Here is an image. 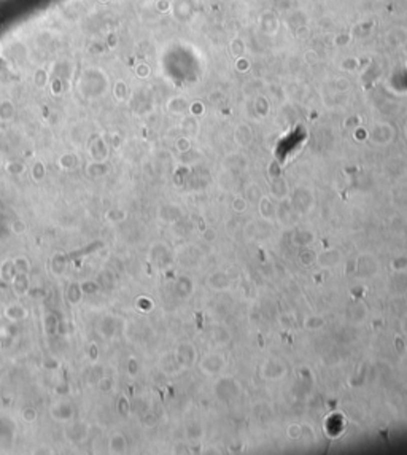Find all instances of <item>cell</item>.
Masks as SVG:
<instances>
[{
  "mask_svg": "<svg viewBox=\"0 0 407 455\" xmlns=\"http://www.w3.org/2000/svg\"><path fill=\"white\" fill-rule=\"evenodd\" d=\"M89 152H91V156H92L94 161L103 162L107 160V154H108V144L102 137H97L96 140H92V144L89 146Z\"/></svg>",
  "mask_w": 407,
  "mask_h": 455,
  "instance_id": "cell-1",
  "label": "cell"
},
{
  "mask_svg": "<svg viewBox=\"0 0 407 455\" xmlns=\"http://www.w3.org/2000/svg\"><path fill=\"white\" fill-rule=\"evenodd\" d=\"M49 414L53 416L54 418H57L59 414H62V416H60V420H70L73 417V408H72L70 402L59 401V402H56V404L49 409Z\"/></svg>",
  "mask_w": 407,
  "mask_h": 455,
  "instance_id": "cell-2",
  "label": "cell"
},
{
  "mask_svg": "<svg viewBox=\"0 0 407 455\" xmlns=\"http://www.w3.org/2000/svg\"><path fill=\"white\" fill-rule=\"evenodd\" d=\"M108 172V168L103 162L100 161H92L91 164H88V168H86V174H88V177H100V175L107 174Z\"/></svg>",
  "mask_w": 407,
  "mask_h": 455,
  "instance_id": "cell-3",
  "label": "cell"
},
{
  "mask_svg": "<svg viewBox=\"0 0 407 455\" xmlns=\"http://www.w3.org/2000/svg\"><path fill=\"white\" fill-rule=\"evenodd\" d=\"M27 285H29V280L25 277V274H21V272H16V276L13 277V288L14 292L18 294H24L27 292Z\"/></svg>",
  "mask_w": 407,
  "mask_h": 455,
  "instance_id": "cell-4",
  "label": "cell"
},
{
  "mask_svg": "<svg viewBox=\"0 0 407 455\" xmlns=\"http://www.w3.org/2000/svg\"><path fill=\"white\" fill-rule=\"evenodd\" d=\"M14 116V107L11 102L3 100L0 104V120L2 121H10Z\"/></svg>",
  "mask_w": 407,
  "mask_h": 455,
  "instance_id": "cell-5",
  "label": "cell"
},
{
  "mask_svg": "<svg viewBox=\"0 0 407 455\" xmlns=\"http://www.w3.org/2000/svg\"><path fill=\"white\" fill-rule=\"evenodd\" d=\"M76 164H78V158L72 153H67L64 156H60V160H59V166L65 170H72Z\"/></svg>",
  "mask_w": 407,
  "mask_h": 455,
  "instance_id": "cell-6",
  "label": "cell"
},
{
  "mask_svg": "<svg viewBox=\"0 0 407 455\" xmlns=\"http://www.w3.org/2000/svg\"><path fill=\"white\" fill-rule=\"evenodd\" d=\"M49 268H51V270H53L56 276H60L65 270V260L60 256V255H56L53 260H51Z\"/></svg>",
  "mask_w": 407,
  "mask_h": 455,
  "instance_id": "cell-7",
  "label": "cell"
},
{
  "mask_svg": "<svg viewBox=\"0 0 407 455\" xmlns=\"http://www.w3.org/2000/svg\"><path fill=\"white\" fill-rule=\"evenodd\" d=\"M13 266H14V270L16 272H21V274H27V270L30 269V264L27 258L24 256H18L14 261H13Z\"/></svg>",
  "mask_w": 407,
  "mask_h": 455,
  "instance_id": "cell-8",
  "label": "cell"
},
{
  "mask_svg": "<svg viewBox=\"0 0 407 455\" xmlns=\"http://www.w3.org/2000/svg\"><path fill=\"white\" fill-rule=\"evenodd\" d=\"M45 174H46V169H45V166H43V162H35L33 164V168H32V177H33V180L35 182H41L43 178H45Z\"/></svg>",
  "mask_w": 407,
  "mask_h": 455,
  "instance_id": "cell-9",
  "label": "cell"
},
{
  "mask_svg": "<svg viewBox=\"0 0 407 455\" xmlns=\"http://www.w3.org/2000/svg\"><path fill=\"white\" fill-rule=\"evenodd\" d=\"M48 80H49V76H48V74L45 72V70H37L35 72V75H33V83H35L38 88H43L46 83H48Z\"/></svg>",
  "mask_w": 407,
  "mask_h": 455,
  "instance_id": "cell-10",
  "label": "cell"
},
{
  "mask_svg": "<svg viewBox=\"0 0 407 455\" xmlns=\"http://www.w3.org/2000/svg\"><path fill=\"white\" fill-rule=\"evenodd\" d=\"M126 91H127V88H126L124 82H118L115 84V88H113V94H115V98L118 100H124L126 99Z\"/></svg>",
  "mask_w": 407,
  "mask_h": 455,
  "instance_id": "cell-11",
  "label": "cell"
},
{
  "mask_svg": "<svg viewBox=\"0 0 407 455\" xmlns=\"http://www.w3.org/2000/svg\"><path fill=\"white\" fill-rule=\"evenodd\" d=\"M6 170L10 172V174H13V175H21V174H24V170H25V166L21 164V162H18V161L8 162V164H6Z\"/></svg>",
  "mask_w": 407,
  "mask_h": 455,
  "instance_id": "cell-12",
  "label": "cell"
},
{
  "mask_svg": "<svg viewBox=\"0 0 407 455\" xmlns=\"http://www.w3.org/2000/svg\"><path fill=\"white\" fill-rule=\"evenodd\" d=\"M11 231L14 234L21 236V234H24L25 231H27V224H25L24 222H21V220H14L13 224H11Z\"/></svg>",
  "mask_w": 407,
  "mask_h": 455,
  "instance_id": "cell-13",
  "label": "cell"
},
{
  "mask_svg": "<svg viewBox=\"0 0 407 455\" xmlns=\"http://www.w3.org/2000/svg\"><path fill=\"white\" fill-rule=\"evenodd\" d=\"M22 418L25 420V422H33V420L37 418V412H35V409H33V408H27V409H24V410H22Z\"/></svg>",
  "mask_w": 407,
  "mask_h": 455,
  "instance_id": "cell-14",
  "label": "cell"
},
{
  "mask_svg": "<svg viewBox=\"0 0 407 455\" xmlns=\"http://www.w3.org/2000/svg\"><path fill=\"white\" fill-rule=\"evenodd\" d=\"M121 210H108L105 214V218L108 222H113V223H118V222H123V216H118V214Z\"/></svg>",
  "mask_w": 407,
  "mask_h": 455,
  "instance_id": "cell-15",
  "label": "cell"
},
{
  "mask_svg": "<svg viewBox=\"0 0 407 455\" xmlns=\"http://www.w3.org/2000/svg\"><path fill=\"white\" fill-rule=\"evenodd\" d=\"M108 379H103V380H100V390H103V392H108Z\"/></svg>",
  "mask_w": 407,
  "mask_h": 455,
  "instance_id": "cell-16",
  "label": "cell"
},
{
  "mask_svg": "<svg viewBox=\"0 0 407 455\" xmlns=\"http://www.w3.org/2000/svg\"><path fill=\"white\" fill-rule=\"evenodd\" d=\"M99 2H102V4H108L110 0H99Z\"/></svg>",
  "mask_w": 407,
  "mask_h": 455,
  "instance_id": "cell-17",
  "label": "cell"
}]
</instances>
